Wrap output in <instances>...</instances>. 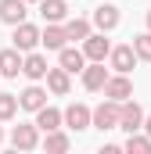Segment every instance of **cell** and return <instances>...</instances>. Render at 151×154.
<instances>
[{
    "label": "cell",
    "instance_id": "2",
    "mask_svg": "<svg viewBox=\"0 0 151 154\" xmlns=\"http://www.w3.org/2000/svg\"><path fill=\"white\" fill-rule=\"evenodd\" d=\"M94 125L104 133V129H119V100H104V104H97L94 108Z\"/></svg>",
    "mask_w": 151,
    "mask_h": 154
},
{
    "label": "cell",
    "instance_id": "8",
    "mask_svg": "<svg viewBox=\"0 0 151 154\" xmlns=\"http://www.w3.org/2000/svg\"><path fill=\"white\" fill-rule=\"evenodd\" d=\"M108 61H112L115 72H126V75H130V72H133V65H137L140 57H137V50H133V43H130V47H112Z\"/></svg>",
    "mask_w": 151,
    "mask_h": 154
},
{
    "label": "cell",
    "instance_id": "3",
    "mask_svg": "<svg viewBox=\"0 0 151 154\" xmlns=\"http://www.w3.org/2000/svg\"><path fill=\"white\" fill-rule=\"evenodd\" d=\"M11 143H14V151H36L40 143V125H14L11 129Z\"/></svg>",
    "mask_w": 151,
    "mask_h": 154
},
{
    "label": "cell",
    "instance_id": "24",
    "mask_svg": "<svg viewBox=\"0 0 151 154\" xmlns=\"http://www.w3.org/2000/svg\"><path fill=\"white\" fill-rule=\"evenodd\" d=\"M43 147H47V151H54V154H61V151H69V136L54 129V133H47V140H43Z\"/></svg>",
    "mask_w": 151,
    "mask_h": 154
},
{
    "label": "cell",
    "instance_id": "26",
    "mask_svg": "<svg viewBox=\"0 0 151 154\" xmlns=\"http://www.w3.org/2000/svg\"><path fill=\"white\" fill-rule=\"evenodd\" d=\"M148 29H151V11H148Z\"/></svg>",
    "mask_w": 151,
    "mask_h": 154
},
{
    "label": "cell",
    "instance_id": "19",
    "mask_svg": "<svg viewBox=\"0 0 151 154\" xmlns=\"http://www.w3.org/2000/svg\"><path fill=\"white\" fill-rule=\"evenodd\" d=\"M18 100H22L25 111H40V108L47 104V90H40V86H25V90L18 93Z\"/></svg>",
    "mask_w": 151,
    "mask_h": 154
},
{
    "label": "cell",
    "instance_id": "7",
    "mask_svg": "<svg viewBox=\"0 0 151 154\" xmlns=\"http://www.w3.org/2000/svg\"><path fill=\"white\" fill-rule=\"evenodd\" d=\"M83 54H86V61H104V57L112 54V43L104 39V32H101V36L90 32V36L83 39Z\"/></svg>",
    "mask_w": 151,
    "mask_h": 154
},
{
    "label": "cell",
    "instance_id": "25",
    "mask_svg": "<svg viewBox=\"0 0 151 154\" xmlns=\"http://www.w3.org/2000/svg\"><path fill=\"white\" fill-rule=\"evenodd\" d=\"M144 129H148V136H151V115H148V118H144Z\"/></svg>",
    "mask_w": 151,
    "mask_h": 154
},
{
    "label": "cell",
    "instance_id": "17",
    "mask_svg": "<svg viewBox=\"0 0 151 154\" xmlns=\"http://www.w3.org/2000/svg\"><path fill=\"white\" fill-rule=\"evenodd\" d=\"M61 122H65V115H61L58 108H47V104H43V108L36 111V125L43 129V133H54V129H61Z\"/></svg>",
    "mask_w": 151,
    "mask_h": 154
},
{
    "label": "cell",
    "instance_id": "6",
    "mask_svg": "<svg viewBox=\"0 0 151 154\" xmlns=\"http://www.w3.org/2000/svg\"><path fill=\"white\" fill-rule=\"evenodd\" d=\"M65 125L76 129V133H79V129H90V125H94V111H90L86 104H69V108H65Z\"/></svg>",
    "mask_w": 151,
    "mask_h": 154
},
{
    "label": "cell",
    "instance_id": "14",
    "mask_svg": "<svg viewBox=\"0 0 151 154\" xmlns=\"http://www.w3.org/2000/svg\"><path fill=\"white\" fill-rule=\"evenodd\" d=\"M22 65H25V57H18V47H11V50H0V75L14 79L22 72Z\"/></svg>",
    "mask_w": 151,
    "mask_h": 154
},
{
    "label": "cell",
    "instance_id": "9",
    "mask_svg": "<svg viewBox=\"0 0 151 154\" xmlns=\"http://www.w3.org/2000/svg\"><path fill=\"white\" fill-rule=\"evenodd\" d=\"M25 4L29 0H0V22H7V25H22L25 22Z\"/></svg>",
    "mask_w": 151,
    "mask_h": 154
},
{
    "label": "cell",
    "instance_id": "15",
    "mask_svg": "<svg viewBox=\"0 0 151 154\" xmlns=\"http://www.w3.org/2000/svg\"><path fill=\"white\" fill-rule=\"evenodd\" d=\"M94 25H97L101 32H112L115 25H119V7H112V4H101V7L94 11Z\"/></svg>",
    "mask_w": 151,
    "mask_h": 154
},
{
    "label": "cell",
    "instance_id": "1",
    "mask_svg": "<svg viewBox=\"0 0 151 154\" xmlns=\"http://www.w3.org/2000/svg\"><path fill=\"white\" fill-rule=\"evenodd\" d=\"M144 111H140V104H133V100H122L119 104V129H126V133H137V129H144Z\"/></svg>",
    "mask_w": 151,
    "mask_h": 154
},
{
    "label": "cell",
    "instance_id": "4",
    "mask_svg": "<svg viewBox=\"0 0 151 154\" xmlns=\"http://www.w3.org/2000/svg\"><path fill=\"white\" fill-rule=\"evenodd\" d=\"M104 97H112V100H130L133 97V82L126 79V72H115V75H108V82H104Z\"/></svg>",
    "mask_w": 151,
    "mask_h": 154
},
{
    "label": "cell",
    "instance_id": "18",
    "mask_svg": "<svg viewBox=\"0 0 151 154\" xmlns=\"http://www.w3.org/2000/svg\"><path fill=\"white\" fill-rule=\"evenodd\" d=\"M65 39H69L65 25H58V22H47V29H43V47H47V50H61V47H65Z\"/></svg>",
    "mask_w": 151,
    "mask_h": 154
},
{
    "label": "cell",
    "instance_id": "28",
    "mask_svg": "<svg viewBox=\"0 0 151 154\" xmlns=\"http://www.w3.org/2000/svg\"><path fill=\"white\" fill-rule=\"evenodd\" d=\"M29 4H40V0H29Z\"/></svg>",
    "mask_w": 151,
    "mask_h": 154
},
{
    "label": "cell",
    "instance_id": "11",
    "mask_svg": "<svg viewBox=\"0 0 151 154\" xmlns=\"http://www.w3.org/2000/svg\"><path fill=\"white\" fill-rule=\"evenodd\" d=\"M104 82H108L104 61H90V65L83 68V86H86V90H104Z\"/></svg>",
    "mask_w": 151,
    "mask_h": 154
},
{
    "label": "cell",
    "instance_id": "12",
    "mask_svg": "<svg viewBox=\"0 0 151 154\" xmlns=\"http://www.w3.org/2000/svg\"><path fill=\"white\" fill-rule=\"evenodd\" d=\"M58 65H61L65 72H83V68H86V54L76 50V47H61V50H58Z\"/></svg>",
    "mask_w": 151,
    "mask_h": 154
},
{
    "label": "cell",
    "instance_id": "27",
    "mask_svg": "<svg viewBox=\"0 0 151 154\" xmlns=\"http://www.w3.org/2000/svg\"><path fill=\"white\" fill-rule=\"evenodd\" d=\"M0 143H4V129H0Z\"/></svg>",
    "mask_w": 151,
    "mask_h": 154
},
{
    "label": "cell",
    "instance_id": "10",
    "mask_svg": "<svg viewBox=\"0 0 151 154\" xmlns=\"http://www.w3.org/2000/svg\"><path fill=\"white\" fill-rule=\"evenodd\" d=\"M47 72H50L47 57H43V54H36V50H29V57H25V65H22V75L33 79V82H40V79H47Z\"/></svg>",
    "mask_w": 151,
    "mask_h": 154
},
{
    "label": "cell",
    "instance_id": "23",
    "mask_svg": "<svg viewBox=\"0 0 151 154\" xmlns=\"http://www.w3.org/2000/svg\"><path fill=\"white\" fill-rule=\"evenodd\" d=\"M133 50H137L140 61H151V29L140 32V36H133Z\"/></svg>",
    "mask_w": 151,
    "mask_h": 154
},
{
    "label": "cell",
    "instance_id": "21",
    "mask_svg": "<svg viewBox=\"0 0 151 154\" xmlns=\"http://www.w3.org/2000/svg\"><path fill=\"white\" fill-rule=\"evenodd\" d=\"M18 108H22V100H18L14 93H0V122L14 118V115H18Z\"/></svg>",
    "mask_w": 151,
    "mask_h": 154
},
{
    "label": "cell",
    "instance_id": "13",
    "mask_svg": "<svg viewBox=\"0 0 151 154\" xmlns=\"http://www.w3.org/2000/svg\"><path fill=\"white\" fill-rule=\"evenodd\" d=\"M43 22H65L69 18V0H40Z\"/></svg>",
    "mask_w": 151,
    "mask_h": 154
},
{
    "label": "cell",
    "instance_id": "22",
    "mask_svg": "<svg viewBox=\"0 0 151 154\" xmlns=\"http://www.w3.org/2000/svg\"><path fill=\"white\" fill-rule=\"evenodd\" d=\"M126 151H130V154H151V136H137V133H130Z\"/></svg>",
    "mask_w": 151,
    "mask_h": 154
},
{
    "label": "cell",
    "instance_id": "5",
    "mask_svg": "<svg viewBox=\"0 0 151 154\" xmlns=\"http://www.w3.org/2000/svg\"><path fill=\"white\" fill-rule=\"evenodd\" d=\"M14 47H18V50H25V54H29V50H36V43H43V32H40L36 25H29V22H22V25H14Z\"/></svg>",
    "mask_w": 151,
    "mask_h": 154
},
{
    "label": "cell",
    "instance_id": "16",
    "mask_svg": "<svg viewBox=\"0 0 151 154\" xmlns=\"http://www.w3.org/2000/svg\"><path fill=\"white\" fill-rule=\"evenodd\" d=\"M69 75H72V72H65L61 65H58V68H50V72H47V90H50V93H58V97H65V93L72 90Z\"/></svg>",
    "mask_w": 151,
    "mask_h": 154
},
{
    "label": "cell",
    "instance_id": "20",
    "mask_svg": "<svg viewBox=\"0 0 151 154\" xmlns=\"http://www.w3.org/2000/svg\"><path fill=\"white\" fill-rule=\"evenodd\" d=\"M65 32H69V39H79V43H83V39L90 36V22H86V18H69V22H65Z\"/></svg>",
    "mask_w": 151,
    "mask_h": 154
}]
</instances>
